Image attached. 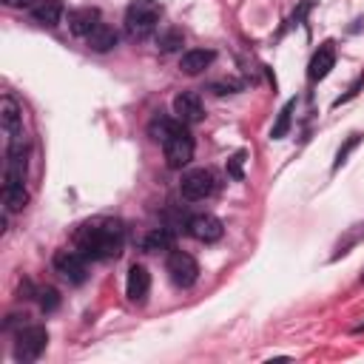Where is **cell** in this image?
<instances>
[{
	"label": "cell",
	"instance_id": "cell-1",
	"mask_svg": "<svg viewBox=\"0 0 364 364\" xmlns=\"http://www.w3.org/2000/svg\"><path fill=\"white\" fill-rule=\"evenodd\" d=\"M122 245H125V228L122 222L108 216L91 219L77 230V250H82L94 262L117 259L122 253Z\"/></svg>",
	"mask_w": 364,
	"mask_h": 364
},
{
	"label": "cell",
	"instance_id": "cell-2",
	"mask_svg": "<svg viewBox=\"0 0 364 364\" xmlns=\"http://www.w3.org/2000/svg\"><path fill=\"white\" fill-rule=\"evenodd\" d=\"M159 17H162V6L156 0H131V6L125 9L128 37L131 40H145L159 26Z\"/></svg>",
	"mask_w": 364,
	"mask_h": 364
},
{
	"label": "cell",
	"instance_id": "cell-3",
	"mask_svg": "<svg viewBox=\"0 0 364 364\" xmlns=\"http://www.w3.org/2000/svg\"><path fill=\"white\" fill-rule=\"evenodd\" d=\"M162 154H165V165L171 171H182L191 159H193V136L185 128V122H179L165 139H162Z\"/></svg>",
	"mask_w": 364,
	"mask_h": 364
},
{
	"label": "cell",
	"instance_id": "cell-4",
	"mask_svg": "<svg viewBox=\"0 0 364 364\" xmlns=\"http://www.w3.org/2000/svg\"><path fill=\"white\" fill-rule=\"evenodd\" d=\"M46 344H48L46 327H40V324L20 327L14 336V358L17 361H37L40 353L46 350Z\"/></svg>",
	"mask_w": 364,
	"mask_h": 364
},
{
	"label": "cell",
	"instance_id": "cell-5",
	"mask_svg": "<svg viewBox=\"0 0 364 364\" xmlns=\"http://www.w3.org/2000/svg\"><path fill=\"white\" fill-rule=\"evenodd\" d=\"M54 270L74 282V284H82L85 276H88V256L82 250H57L54 253Z\"/></svg>",
	"mask_w": 364,
	"mask_h": 364
},
{
	"label": "cell",
	"instance_id": "cell-6",
	"mask_svg": "<svg viewBox=\"0 0 364 364\" xmlns=\"http://www.w3.org/2000/svg\"><path fill=\"white\" fill-rule=\"evenodd\" d=\"M165 270H168V276H171V282H173L176 287H191V284L199 279V264H196V259H193L191 253H185V250H173V253L168 256V262H165Z\"/></svg>",
	"mask_w": 364,
	"mask_h": 364
},
{
	"label": "cell",
	"instance_id": "cell-7",
	"mask_svg": "<svg viewBox=\"0 0 364 364\" xmlns=\"http://www.w3.org/2000/svg\"><path fill=\"white\" fill-rule=\"evenodd\" d=\"M179 193L188 199V202H199L205 196L213 193V173L208 168H193L182 176L179 182Z\"/></svg>",
	"mask_w": 364,
	"mask_h": 364
},
{
	"label": "cell",
	"instance_id": "cell-8",
	"mask_svg": "<svg viewBox=\"0 0 364 364\" xmlns=\"http://www.w3.org/2000/svg\"><path fill=\"white\" fill-rule=\"evenodd\" d=\"M185 230L196 239V242H216V239H222V222L213 216V213H196V216H191L188 222H185Z\"/></svg>",
	"mask_w": 364,
	"mask_h": 364
},
{
	"label": "cell",
	"instance_id": "cell-9",
	"mask_svg": "<svg viewBox=\"0 0 364 364\" xmlns=\"http://www.w3.org/2000/svg\"><path fill=\"white\" fill-rule=\"evenodd\" d=\"M173 114H176V119L185 122V125L199 122V119L205 117V108H202L199 94H196V91H182V94H176V100H173Z\"/></svg>",
	"mask_w": 364,
	"mask_h": 364
},
{
	"label": "cell",
	"instance_id": "cell-10",
	"mask_svg": "<svg viewBox=\"0 0 364 364\" xmlns=\"http://www.w3.org/2000/svg\"><path fill=\"white\" fill-rule=\"evenodd\" d=\"M148 290H151V273L142 267V264H131L128 270V282H125V293L131 301L142 304L148 299Z\"/></svg>",
	"mask_w": 364,
	"mask_h": 364
},
{
	"label": "cell",
	"instance_id": "cell-11",
	"mask_svg": "<svg viewBox=\"0 0 364 364\" xmlns=\"http://www.w3.org/2000/svg\"><path fill=\"white\" fill-rule=\"evenodd\" d=\"M333 65H336V48H333V43H324V46H318V51L313 54L310 68H307V77H310L313 82H316V80H324Z\"/></svg>",
	"mask_w": 364,
	"mask_h": 364
},
{
	"label": "cell",
	"instance_id": "cell-12",
	"mask_svg": "<svg viewBox=\"0 0 364 364\" xmlns=\"http://www.w3.org/2000/svg\"><path fill=\"white\" fill-rule=\"evenodd\" d=\"M97 26H100V11L97 9H74L68 14V28L77 37H88Z\"/></svg>",
	"mask_w": 364,
	"mask_h": 364
},
{
	"label": "cell",
	"instance_id": "cell-13",
	"mask_svg": "<svg viewBox=\"0 0 364 364\" xmlns=\"http://www.w3.org/2000/svg\"><path fill=\"white\" fill-rule=\"evenodd\" d=\"M213 60H216V54L210 48H191V51L182 54L179 68H182V74H191L193 77V74H202Z\"/></svg>",
	"mask_w": 364,
	"mask_h": 364
},
{
	"label": "cell",
	"instance_id": "cell-14",
	"mask_svg": "<svg viewBox=\"0 0 364 364\" xmlns=\"http://www.w3.org/2000/svg\"><path fill=\"white\" fill-rule=\"evenodd\" d=\"M63 17V3L60 0H37L31 6V20L40 26H57Z\"/></svg>",
	"mask_w": 364,
	"mask_h": 364
},
{
	"label": "cell",
	"instance_id": "cell-15",
	"mask_svg": "<svg viewBox=\"0 0 364 364\" xmlns=\"http://www.w3.org/2000/svg\"><path fill=\"white\" fill-rule=\"evenodd\" d=\"M26 202H28V193H26V185L23 182H3V205H6V213L23 210Z\"/></svg>",
	"mask_w": 364,
	"mask_h": 364
},
{
	"label": "cell",
	"instance_id": "cell-16",
	"mask_svg": "<svg viewBox=\"0 0 364 364\" xmlns=\"http://www.w3.org/2000/svg\"><path fill=\"white\" fill-rule=\"evenodd\" d=\"M142 247H145L148 253L171 250V247H173V230H171V228H154V230H151V233L145 236Z\"/></svg>",
	"mask_w": 364,
	"mask_h": 364
},
{
	"label": "cell",
	"instance_id": "cell-17",
	"mask_svg": "<svg viewBox=\"0 0 364 364\" xmlns=\"http://www.w3.org/2000/svg\"><path fill=\"white\" fill-rule=\"evenodd\" d=\"M88 46H91L94 51H111V48L117 46V31H114L111 26L100 23V26L88 34Z\"/></svg>",
	"mask_w": 364,
	"mask_h": 364
},
{
	"label": "cell",
	"instance_id": "cell-18",
	"mask_svg": "<svg viewBox=\"0 0 364 364\" xmlns=\"http://www.w3.org/2000/svg\"><path fill=\"white\" fill-rule=\"evenodd\" d=\"M0 119H3V128H6L9 134H17V131H20V108H17V102H14L11 94H3Z\"/></svg>",
	"mask_w": 364,
	"mask_h": 364
},
{
	"label": "cell",
	"instance_id": "cell-19",
	"mask_svg": "<svg viewBox=\"0 0 364 364\" xmlns=\"http://www.w3.org/2000/svg\"><path fill=\"white\" fill-rule=\"evenodd\" d=\"M176 125H179V119H171V117H165V114H156V117L151 119V125H148V134H151L156 142H162Z\"/></svg>",
	"mask_w": 364,
	"mask_h": 364
},
{
	"label": "cell",
	"instance_id": "cell-20",
	"mask_svg": "<svg viewBox=\"0 0 364 364\" xmlns=\"http://www.w3.org/2000/svg\"><path fill=\"white\" fill-rule=\"evenodd\" d=\"M293 108H296V100H290L282 111H279V119H276V125H273V131H270V136L273 139H282L284 134H287V128H290V114H293Z\"/></svg>",
	"mask_w": 364,
	"mask_h": 364
},
{
	"label": "cell",
	"instance_id": "cell-21",
	"mask_svg": "<svg viewBox=\"0 0 364 364\" xmlns=\"http://www.w3.org/2000/svg\"><path fill=\"white\" fill-rule=\"evenodd\" d=\"M185 43V37H182V31L179 28H168L165 34H159V51H176L179 46Z\"/></svg>",
	"mask_w": 364,
	"mask_h": 364
},
{
	"label": "cell",
	"instance_id": "cell-22",
	"mask_svg": "<svg viewBox=\"0 0 364 364\" xmlns=\"http://www.w3.org/2000/svg\"><path fill=\"white\" fill-rule=\"evenodd\" d=\"M37 296H40V307L48 313V310H54L57 304H60V296H57V290L54 287H43V290H37Z\"/></svg>",
	"mask_w": 364,
	"mask_h": 364
},
{
	"label": "cell",
	"instance_id": "cell-23",
	"mask_svg": "<svg viewBox=\"0 0 364 364\" xmlns=\"http://www.w3.org/2000/svg\"><path fill=\"white\" fill-rule=\"evenodd\" d=\"M242 159H245V154H242V151L230 156V165H228V171H230V176H233V179H242Z\"/></svg>",
	"mask_w": 364,
	"mask_h": 364
},
{
	"label": "cell",
	"instance_id": "cell-24",
	"mask_svg": "<svg viewBox=\"0 0 364 364\" xmlns=\"http://www.w3.org/2000/svg\"><path fill=\"white\" fill-rule=\"evenodd\" d=\"M355 145H358V134H353V136H350V139H347V145H344V148H341V151H338V156H336V168H338V165H341V162H344V159H347V154H350V151H353V148H355Z\"/></svg>",
	"mask_w": 364,
	"mask_h": 364
},
{
	"label": "cell",
	"instance_id": "cell-25",
	"mask_svg": "<svg viewBox=\"0 0 364 364\" xmlns=\"http://www.w3.org/2000/svg\"><path fill=\"white\" fill-rule=\"evenodd\" d=\"M9 9H28V6H34L37 0H3Z\"/></svg>",
	"mask_w": 364,
	"mask_h": 364
}]
</instances>
